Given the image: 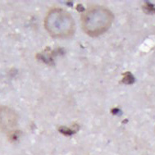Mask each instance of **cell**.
<instances>
[{
    "label": "cell",
    "mask_w": 155,
    "mask_h": 155,
    "mask_svg": "<svg viewBox=\"0 0 155 155\" xmlns=\"http://www.w3.org/2000/svg\"><path fill=\"white\" fill-rule=\"evenodd\" d=\"M113 17V12L109 9L102 6H94L82 15V29L90 36H99L109 29Z\"/></svg>",
    "instance_id": "cell-1"
},
{
    "label": "cell",
    "mask_w": 155,
    "mask_h": 155,
    "mask_svg": "<svg viewBox=\"0 0 155 155\" xmlns=\"http://www.w3.org/2000/svg\"><path fill=\"white\" fill-rule=\"evenodd\" d=\"M45 26L48 34L55 38L71 37L76 30L73 17L62 8L51 9L45 17Z\"/></svg>",
    "instance_id": "cell-2"
},
{
    "label": "cell",
    "mask_w": 155,
    "mask_h": 155,
    "mask_svg": "<svg viewBox=\"0 0 155 155\" xmlns=\"http://www.w3.org/2000/svg\"><path fill=\"white\" fill-rule=\"evenodd\" d=\"M17 125V116L8 107L0 106V129L3 131H15Z\"/></svg>",
    "instance_id": "cell-3"
},
{
    "label": "cell",
    "mask_w": 155,
    "mask_h": 155,
    "mask_svg": "<svg viewBox=\"0 0 155 155\" xmlns=\"http://www.w3.org/2000/svg\"><path fill=\"white\" fill-rule=\"evenodd\" d=\"M135 81V78L132 76V74L130 72H127L124 74V79H123V82L126 84H132L133 82Z\"/></svg>",
    "instance_id": "cell-4"
},
{
    "label": "cell",
    "mask_w": 155,
    "mask_h": 155,
    "mask_svg": "<svg viewBox=\"0 0 155 155\" xmlns=\"http://www.w3.org/2000/svg\"><path fill=\"white\" fill-rule=\"evenodd\" d=\"M144 11H147V12H149V13L155 12V8L153 7V5H151V4L149 3H147L146 4H145V6H144Z\"/></svg>",
    "instance_id": "cell-5"
}]
</instances>
